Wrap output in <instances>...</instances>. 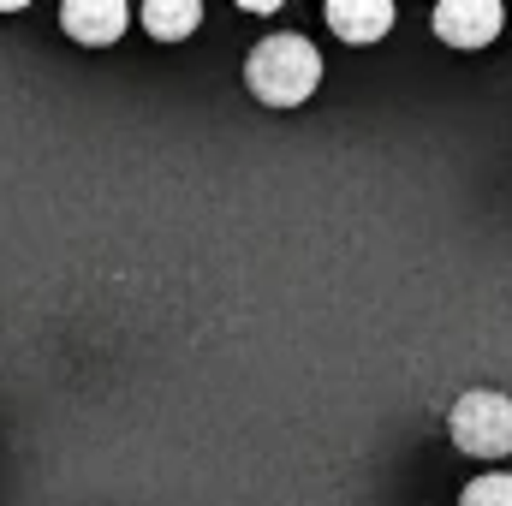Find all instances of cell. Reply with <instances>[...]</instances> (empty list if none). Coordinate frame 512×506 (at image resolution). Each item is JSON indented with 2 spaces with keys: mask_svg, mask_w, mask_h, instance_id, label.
Here are the masks:
<instances>
[{
  "mask_svg": "<svg viewBox=\"0 0 512 506\" xmlns=\"http://www.w3.org/2000/svg\"><path fill=\"white\" fill-rule=\"evenodd\" d=\"M245 84H251V96L262 108H304L322 84V54L298 30L262 36L251 48V60H245Z\"/></svg>",
  "mask_w": 512,
  "mask_h": 506,
  "instance_id": "cell-1",
  "label": "cell"
},
{
  "mask_svg": "<svg viewBox=\"0 0 512 506\" xmlns=\"http://www.w3.org/2000/svg\"><path fill=\"white\" fill-rule=\"evenodd\" d=\"M447 435L471 459H507L512 453V399L495 387H471L447 411Z\"/></svg>",
  "mask_w": 512,
  "mask_h": 506,
  "instance_id": "cell-2",
  "label": "cell"
},
{
  "mask_svg": "<svg viewBox=\"0 0 512 506\" xmlns=\"http://www.w3.org/2000/svg\"><path fill=\"white\" fill-rule=\"evenodd\" d=\"M429 24H435V36L453 42V48H489V42L501 36L507 12H501V0H447V6H435Z\"/></svg>",
  "mask_w": 512,
  "mask_h": 506,
  "instance_id": "cell-3",
  "label": "cell"
},
{
  "mask_svg": "<svg viewBox=\"0 0 512 506\" xmlns=\"http://www.w3.org/2000/svg\"><path fill=\"white\" fill-rule=\"evenodd\" d=\"M60 24H66L72 42H84V48H108V42L126 36L131 6L126 0H66V6H60Z\"/></svg>",
  "mask_w": 512,
  "mask_h": 506,
  "instance_id": "cell-4",
  "label": "cell"
},
{
  "mask_svg": "<svg viewBox=\"0 0 512 506\" xmlns=\"http://www.w3.org/2000/svg\"><path fill=\"white\" fill-rule=\"evenodd\" d=\"M328 30L340 36V42H352V48H370V42H382L387 24H393V0H328Z\"/></svg>",
  "mask_w": 512,
  "mask_h": 506,
  "instance_id": "cell-5",
  "label": "cell"
},
{
  "mask_svg": "<svg viewBox=\"0 0 512 506\" xmlns=\"http://www.w3.org/2000/svg\"><path fill=\"white\" fill-rule=\"evenodd\" d=\"M137 18H143V30H149L155 42H185V36L203 24V6H197V0H149Z\"/></svg>",
  "mask_w": 512,
  "mask_h": 506,
  "instance_id": "cell-6",
  "label": "cell"
},
{
  "mask_svg": "<svg viewBox=\"0 0 512 506\" xmlns=\"http://www.w3.org/2000/svg\"><path fill=\"white\" fill-rule=\"evenodd\" d=\"M459 506H512V477H507V471H489V477H477V483L459 495Z\"/></svg>",
  "mask_w": 512,
  "mask_h": 506,
  "instance_id": "cell-7",
  "label": "cell"
}]
</instances>
